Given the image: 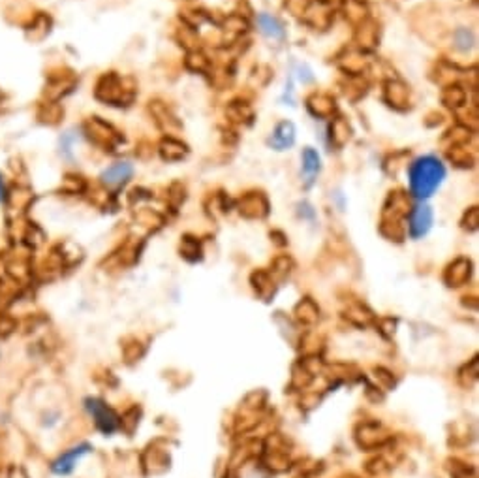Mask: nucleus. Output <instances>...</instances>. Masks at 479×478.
<instances>
[{"instance_id": "nucleus-1", "label": "nucleus", "mask_w": 479, "mask_h": 478, "mask_svg": "<svg viewBox=\"0 0 479 478\" xmlns=\"http://www.w3.org/2000/svg\"><path fill=\"white\" fill-rule=\"evenodd\" d=\"M410 189L417 198H429L434 194L445 178V168L436 157H421L410 166Z\"/></svg>"}, {"instance_id": "nucleus-2", "label": "nucleus", "mask_w": 479, "mask_h": 478, "mask_svg": "<svg viewBox=\"0 0 479 478\" xmlns=\"http://www.w3.org/2000/svg\"><path fill=\"white\" fill-rule=\"evenodd\" d=\"M85 409L90 414V418L94 420V425L98 427L104 435H112L119 430V414L113 411L104 399L100 397H87L85 399Z\"/></svg>"}, {"instance_id": "nucleus-3", "label": "nucleus", "mask_w": 479, "mask_h": 478, "mask_svg": "<svg viewBox=\"0 0 479 478\" xmlns=\"http://www.w3.org/2000/svg\"><path fill=\"white\" fill-rule=\"evenodd\" d=\"M93 452V446L88 443H79L72 449L65 450L62 454H59L51 463V472L57 477H68L76 471V467L81 463L88 454Z\"/></svg>"}, {"instance_id": "nucleus-4", "label": "nucleus", "mask_w": 479, "mask_h": 478, "mask_svg": "<svg viewBox=\"0 0 479 478\" xmlns=\"http://www.w3.org/2000/svg\"><path fill=\"white\" fill-rule=\"evenodd\" d=\"M433 225V211L429 206H415L410 211V234L412 237L425 236Z\"/></svg>"}, {"instance_id": "nucleus-5", "label": "nucleus", "mask_w": 479, "mask_h": 478, "mask_svg": "<svg viewBox=\"0 0 479 478\" xmlns=\"http://www.w3.org/2000/svg\"><path fill=\"white\" fill-rule=\"evenodd\" d=\"M132 175H134V168H132V164H128V162H117V164H113L112 168H107V170L102 173V183H104L105 187L115 189V187H121V185L128 183Z\"/></svg>"}, {"instance_id": "nucleus-6", "label": "nucleus", "mask_w": 479, "mask_h": 478, "mask_svg": "<svg viewBox=\"0 0 479 478\" xmlns=\"http://www.w3.org/2000/svg\"><path fill=\"white\" fill-rule=\"evenodd\" d=\"M293 142H295V128H293L292 123L288 121H282V123L276 124V128L273 130V136H271L269 143L278 151H284V149L292 147Z\"/></svg>"}, {"instance_id": "nucleus-7", "label": "nucleus", "mask_w": 479, "mask_h": 478, "mask_svg": "<svg viewBox=\"0 0 479 478\" xmlns=\"http://www.w3.org/2000/svg\"><path fill=\"white\" fill-rule=\"evenodd\" d=\"M309 107L310 112L314 113V115H318V117H329V115H333L335 112V100L331 98V96L328 95H312L309 98Z\"/></svg>"}, {"instance_id": "nucleus-8", "label": "nucleus", "mask_w": 479, "mask_h": 478, "mask_svg": "<svg viewBox=\"0 0 479 478\" xmlns=\"http://www.w3.org/2000/svg\"><path fill=\"white\" fill-rule=\"evenodd\" d=\"M241 211L245 213L246 217H262L267 211V201L262 194H248L241 201Z\"/></svg>"}, {"instance_id": "nucleus-9", "label": "nucleus", "mask_w": 479, "mask_h": 478, "mask_svg": "<svg viewBox=\"0 0 479 478\" xmlns=\"http://www.w3.org/2000/svg\"><path fill=\"white\" fill-rule=\"evenodd\" d=\"M466 279H470V262L464 258H459L447 267V283L451 286H459L464 283Z\"/></svg>"}, {"instance_id": "nucleus-10", "label": "nucleus", "mask_w": 479, "mask_h": 478, "mask_svg": "<svg viewBox=\"0 0 479 478\" xmlns=\"http://www.w3.org/2000/svg\"><path fill=\"white\" fill-rule=\"evenodd\" d=\"M408 89L404 87L403 83L389 81L386 85V100L395 107L406 106L408 104Z\"/></svg>"}, {"instance_id": "nucleus-11", "label": "nucleus", "mask_w": 479, "mask_h": 478, "mask_svg": "<svg viewBox=\"0 0 479 478\" xmlns=\"http://www.w3.org/2000/svg\"><path fill=\"white\" fill-rule=\"evenodd\" d=\"M257 25L262 29L263 34L271 36V38H276V40H282L284 38V29H282L281 21L273 15H267V13H262L257 18Z\"/></svg>"}, {"instance_id": "nucleus-12", "label": "nucleus", "mask_w": 479, "mask_h": 478, "mask_svg": "<svg viewBox=\"0 0 479 478\" xmlns=\"http://www.w3.org/2000/svg\"><path fill=\"white\" fill-rule=\"evenodd\" d=\"M162 154L166 160H181L187 154V145L177 142L175 138H168L162 142Z\"/></svg>"}, {"instance_id": "nucleus-13", "label": "nucleus", "mask_w": 479, "mask_h": 478, "mask_svg": "<svg viewBox=\"0 0 479 478\" xmlns=\"http://www.w3.org/2000/svg\"><path fill=\"white\" fill-rule=\"evenodd\" d=\"M303 171L304 175L309 178V181H312L316 178V173L320 171V157H318L314 149L306 147L303 151Z\"/></svg>"}, {"instance_id": "nucleus-14", "label": "nucleus", "mask_w": 479, "mask_h": 478, "mask_svg": "<svg viewBox=\"0 0 479 478\" xmlns=\"http://www.w3.org/2000/svg\"><path fill=\"white\" fill-rule=\"evenodd\" d=\"M331 138H333L337 145H342V143L348 142V138H350V124L346 123L344 119H337L331 124Z\"/></svg>"}, {"instance_id": "nucleus-15", "label": "nucleus", "mask_w": 479, "mask_h": 478, "mask_svg": "<svg viewBox=\"0 0 479 478\" xmlns=\"http://www.w3.org/2000/svg\"><path fill=\"white\" fill-rule=\"evenodd\" d=\"M442 100H444L445 106L450 107H459L464 104V100H466V93L461 89V87H450V89L444 91V95H442Z\"/></svg>"}, {"instance_id": "nucleus-16", "label": "nucleus", "mask_w": 479, "mask_h": 478, "mask_svg": "<svg viewBox=\"0 0 479 478\" xmlns=\"http://www.w3.org/2000/svg\"><path fill=\"white\" fill-rule=\"evenodd\" d=\"M286 6L290 8L295 15H301V13L306 10V6H309V0H288Z\"/></svg>"}, {"instance_id": "nucleus-17", "label": "nucleus", "mask_w": 479, "mask_h": 478, "mask_svg": "<svg viewBox=\"0 0 479 478\" xmlns=\"http://www.w3.org/2000/svg\"><path fill=\"white\" fill-rule=\"evenodd\" d=\"M6 196V187H4V181H2V175H0V201L4 200Z\"/></svg>"}]
</instances>
